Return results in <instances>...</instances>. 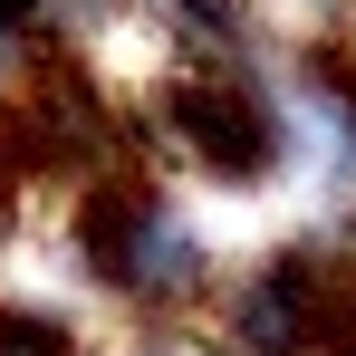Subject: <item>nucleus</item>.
Returning a JSON list of instances; mask_svg holds the SVG:
<instances>
[{
	"label": "nucleus",
	"instance_id": "f03ea898",
	"mask_svg": "<svg viewBox=\"0 0 356 356\" xmlns=\"http://www.w3.org/2000/svg\"><path fill=\"white\" fill-rule=\"evenodd\" d=\"M0 356H87V337L58 308H10L0 298Z\"/></svg>",
	"mask_w": 356,
	"mask_h": 356
},
{
	"label": "nucleus",
	"instance_id": "f257e3e1",
	"mask_svg": "<svg viewBox=\"0 0 356 356\" xmlns=\"http://www.w3.org/2000/svg\"><path fill=\"white\" fill-rule=\"evenodd\" d=\"M145 125H154L164 154H183L193 174L232 183V193L280 183L289 154H298V106H289V87H270L250 58H183L174 77L154 87Z\"/></svg>",
	"mask_w": 356,
	"mask_h": 356
}]
</instances>
